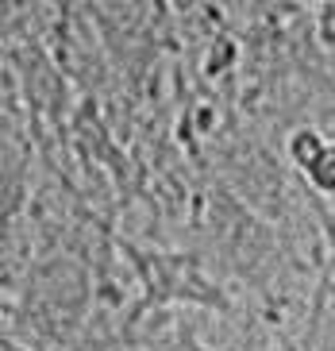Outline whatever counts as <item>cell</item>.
<instances>
[{
	"instance_id": "6da1fadb",
	"label": "cell",
	"mask_w": 335,
	"mask_h": 351,
	"mask_svg": "<svg viewBox=\"0 0 335 351\" xmlns=\"http://www.w3.org/2000/svg\"><path fill=\"white\" fill-rule=\"evenodd\" d=\"M289 151H293V158L301 166H312L316 158H320V151H324V139H320V135H312V132H301L293 139V147H289Z\"/></svg>"
},
{
	"instance_id": "7a4b0ae2",
	"label": "cell",
	"mask_w": 335,
	"mask_h": 351,
	"mask_svg": "<svg viewBox=\"0 0 335 351\" xmlns=\"http://www.w3.org/2000/svg\"><path fill=\"white\" fill-rule=\"evenodd\" d=\"M308 170H312V182L320 189H335V147H324L320 158H316Z\"/></svg>"
}]
</instances>
